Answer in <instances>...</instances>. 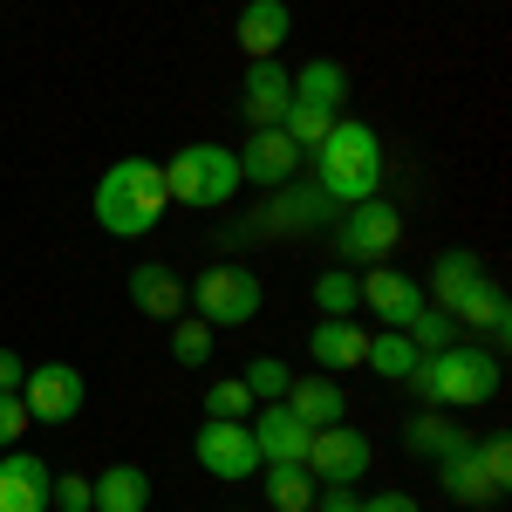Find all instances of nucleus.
I'll list each match as a JSON object with an SVG mask.
<instances>
[{"label":"nucleus","mask_w":512,"mask_h":512,"mask_svg":"<svg viewBox=\"0 0 512 512\" xmlns=\"http://www.w3.org/2000/svg\"><path fill=\"white\" fill-rule=\"evenodd\" d=\"M171 212V192H164V164L151 158H117L103 178H96V226L110 239H144Z\"/></svg>","instance_id":"nucleus-1"},{"label":"nucleus","mask_w":512,"mask_h":512,"mask_svg":"<svg viewBox=\"0 0 512 512\" xmlns=\"http://www.w3.org/2000/svg\"><path fill=\"white\" fill-rule=\"evenodd\" d=\"M315 192L328 205H362L383 192V137L369 123H342L315 144Z\"/></svg>","instance_id":"nucleus-2"},{"label":"nucleus","mask_w":512,"mask_h":512,"mask_svg":"<svg viewBox=\"0 0 512 512\" xmlns=\"http://www.w3.org/2000/svg\"><path fill=\"white\" fill-rule=\"evenodd\" d=\"M410 383H417V396H424V403H437V410H472V403H492V396H499L506 369H499V355H492V349L451 342V349L417 355Z\"/></svg>","instance_id":"nucleus-3"},{"label":"nucleus","mask_w":512,"mask_h":512,"mask_svg":"<svg viewBox=\"0 0 512 512\" xmlns=\"http://www.w3.org/2000/svg\"><path fill=\"white\" fill-rule=\"evenodd\" d=\"M246 178H239V151L226 144H185L178 158L164 164V192L171 205H226Z\"/></svg>","instance_id":"nucleus-4"},{"label":"nucleus","mask_w":512,"mask_h":512,"mask_svg":"<svg viewBox=\"0 0 512 512\" xmlns=\"http://www.w3.org/2000/svg\"><path fill=\"white\" fill-rule=\"evenodd\" d=\"M260 274L253 267H233V260H219V267H205L198 274V321L205 328H246V321L260 315Z\"/></svg>","instance_id":"nucleus-5"},{"label":"nucleus","mask_w":512,"mask_h":512,"mask_svg":"<svg viewBox=\"0 0 512 512\" xmlns=\"http://www.w3.org/2000/svg\"><path fill=\"white\" fill-rule=\"evenodd\" d=\"M21 403L35 424H76L82 403H89V383H82L76 362H28L21 376Z\"/></svg>","instance_id":"nucleus-6"},{"label":"nucleus","mask_w":512,"mask_h":512,"mask_svg":"<svg viewBox=\"0 0 512 512\" xmlns=\"http://www.w3.org/2000/svg\"><path fill=\"white\" fill-rule=\"evenodd\" d=\"M396 239H403V212L383 205V198H362V205H342V226H335V253L342 260H390Z\"/></svg>","instance_id":"nucleus-7"},{"label":"nucleus","mask_w":512,"mask_h":512,"mask_svg":"<svg viewBox=\"0 0 512 512\" xmlns=\"http://www.w3.org/2000/svg\"><path fill=\"white\" fill-rule=\"evenodd\" d=\"M369 437L349 431V424H321V431H308V472H315V485H355V478L369 472Z\"/></svg>","instance_id":"nucleus-8"},{"label":"nucleus","mask_w":512,"mask_h":512,"mask_svg":"<svg viewBox=\"0 0 512 512\" xmlns=\"http://www.w3.org/2000/svg\"><path fill=\"white\" fill-rule=\"evenodd\" d=\"M198 465H205L212 478H253V472H260V444H253V424L205 417V424H198Z\"/></svg>","instance_id":"nucleus-9"},{"label":"nucleus","mask_w":512,"mask_h":512,"mask_svg":"<svg viewBox=\"0 0 512 512\" xmlns=\"http://www.w3.org/2000/svg\"><path fill=\"white\" fill-rule=\"evenodd\" d=\"M287 103H294V82L280 62H246V82H239V117L246 130H274L287 117Z\"/></svg>","instance_id":"nucleus-10"},{"label":"nucleus","mask_w":512,"mask_h":512,"mask_svg":"<svg viewBox=\"0 0 512 512\" xmlns=\"http://www.w3.org/2000/svg\"><path fill=\"white\" fill-rule=\"evenodd\" d=\"M355 280H362V301L383 315V328H410L417 308H431V301H424V287L403 274V267H369V274H355Z\"/></svg>","instance_id":"nucleus-11"},{"label":"nucleus","mask_w":512,"mask_h":512,"mask_svg":"<svg viewBox=\"0 0 512 512\" xmlns=\"http://www.w3.org/2000/svg\"><path fill=\"white\" fill-rule=\"evenodd\" d=\"M55 472L35 451H0V512H48Z\"/></svg>","instance_id":"nucleus-12"},{"label":"nucleus","mask_w":512,"mask_h":512,"mask_svg":"<svg viewBox=\"0 0 512 512\" xmlns=\"http://www.w3.org/2000/svg\"><path fill=\"white\" fill-rule=\"evenodd\" d=\"M233 35L246 48V62H274L280 48H287V35H294V7L287 0H246Z\"/></svg>","instance_id":"nucleus-13"},{"label":"nucleus","mask_w":512,"mask_h":512,"mask_svg":"<svg viewBox=\"0 0 512 512\" xmlns=\"http://www.w3.org/2000/svg\"><path fill=\"white\" fill-rule=\"evenodd\" d=\"M246 424H253V444H260V465H301L308 458V424L287 403H260Z\"/></svg>","instance_id":"nucleus-14"},{"label":"nucleus","mask_w":512,"mask_h":512,"mask_svg":"<svg viewBox=\"0 0 512 512\" xmlns=\"http://www.w3.org/2000/svg\"><path fill=\"white\" fill-rule=\"evenodd\" d=\"M301 158H308V151H294V137L274 123V130H253V137H246L239 178H253V185H287V178L301 171Z\"/></svg>","instance_id":"nucleus-15"},{"label":"nucleus","mask_w":512,"mask_h":512,"mask_svg":"<svg viewBox=\"0 0 512 512\" xmlns=\"http://www.w3.org/2000/svg\"><path fill=\"white\" fill-rule=\"evenodd\" d=\"M451 321H458V328H485L492 342H506V335H512V301H506V287H499L492 274L472 280V287L451 301Z\"/></svg>","instance_id":"nucleus-16"},{"label":"nucleus","mask_w":512,"mask_h":512,"mask_svg":"<svg viewBox=\"0 0 512 512\" xmlns=\"http://www.w3.org/2000/svg\"><path fill=\"white\" fill-rule=\"evenodd\" d=\"M130 301H137L144 321H178L185 315V280L171 274L164 260H144V267L130 274Z\"/></svg>","instance_id":"nucleus-17"},{"label":"nucleus","mask_w":512,"mask_h":512,"mask_svg":"<svg viewBox=\"0 0 512 512\" xmlns=\"http://www.w3.org/2000/svg\"><path fill=\"white\" fill-rule=\"evenodd\" d=\"M308 431H321V424H342V410H349V396H342V383L335 376H294L287 383V396H280Z\"/></svg>","instance_id":"nucleus-18"},{"label":"nucleus","mask_w":512,"mask_h":512,"mask_svg":"<svg viewBox=\"0 0 512 512\" xmlns=\"http://www.w3.org/2000/svg\"><path fill=\"white\" fill-rule=\"evenodd\" d=\"M362 349H369V335L349 315H321L315 335H308V355H315L321 369H362Z\"/></svg>","instance_id":"nucleus-19"},{"label":"nucleus","mask_w":512,"mask_h":512,"mask_svg":"<svg viewBox=\"0 0 512 512\" xmlns=\"http://www.w3.org/2000/svg\"><path fill=\"white\" fill-rule=\"evenodd\" d=\"M287 82H294V103H315V110H335V117H342V103H349V69L328 62V55H315L301 76H287Z\"/></svg>","instance_id":"nucleus-20"},{"label":"nucleus","mask_w":512,"mask_h":512,"mask_svg":"<svg viewBox=\"0 0 512 512\" xmlns=\"http://www.w3.org/2000/svg\"><path fill=\"white\" fill-rule=\"evenodd\" d=\"M437 478H444V499H451V506H492V499H499V492L485 485V472H478L472 444L451 451V458H437Z\"/></svg>","instance_id":"nucleus-21"},{"label":"nucleus","mask_w":512,"mask_h":512,"mask_svg":"<svg viewBox=\"0 0 512 512\" xmlns=\"http://www.w3.org/2000/svg\"><path fill=\"white\" fill-rule=\"evenodd\" d=\"M144 506H151L144 465H110V472H96V512H144Z\"/></svg>","instance_id":"nucleus-22"},{"label":"nucleus","mask_w":512,"mask_h":512,"mask_svg":"<svg viewBox=\"0 0 512 512\" xmlns=\"http://www.w3.org/2000/svg\"><path fill=\"white\" fill-rule=\"evenodd\" d=\"M472 280H485V260L478 253H465V246H451V253H437V267H431V294L424 301H437L444 315H451V301L472 287Z\"/></svg>","instance_id":"nucleus-23"},{"label":"nucleus","mask_w":512,"mask_h":512,"mask_svg":"<svg viewBox=\"0 0 512 512\" xmlns=\"http://www.w3.org/2000/svg\"><path fill=\"white\" fill-rule=\"evenodd\" d=\"M403 444H410V451H424V458H451V451H465V444H472V431H465V424H451L444 410H424V417H410V424H403Z\"/></svg>","instance_id":"nucleus-24"},{"label":"nucleus","mask_w":512,"mask_h":512,"mask_svg":"<svg viewBox=\"0 0 512 512\" xmlns=\"http://www.w3.org/2000/svg\"><path fill=\"white\" fill-rule=\"evenodd\" d=\"M260 492L274 512H315V478L308 465H260Z\"/></svg>","instance_id":"nucleus-25"},{"label":"nucleus","mask_w":512,"mask_h":512,"mask_svg":"<svg viewBox=\"0 0 512 512\" xmlns=\"http://www.w3.org/2000/svg\"><path fill=\"white\" fill-rule=\"evenodd\" d=\"M362 362H369L383 383H410V369H417V342H410L403 328H383V335H369Z\"/></svg>","instance_id":"nucleus-26"},{"label":"nucleus","mask_w":512,"mask_h":512,"mask_svg":"<svg viewBox=\"0 0 512 512\" xmlns=\"http://www.w3.org/2000/svg\"><path fill=\"white\" fill-rule=\"evenodd\" d=\"M212 335H219V328H205L198 315H178L171 321V362H178V369H205V362H212Z\"/></svg>","instance_id":"nucleus-27"},{"label":"nucleus","mask_w":512,"mask_h":512,"mask_svg":"<svg viewBox=\"0 0 512 512\" xmlns=\"http://www.w3.org/2000/svg\"><path fill=\"white\" fill-rule=\"evenodd\" d=\"M315 308L321 315H355V308H362V280H355L349 267H328V274L315 280Z\"/></svg>","instance_id":"nucleus-28"},{"label":"nucleus","mask_w":512,"mask_h":512,"mask_svg":"<svg viewBox=\"0 0 512 512\" xmlns=\"http://www.w3.org/2000/svg\"><path fill=\"white\" fill-rule=\"evenodd\" d=\"M239 383L253 390V403H280V396H287V383H294V369H287L280 355H253Z\"/></svg>","instance_id":"nucleus-29"},{"label":"nucleus","mask_w":512,"mask_h":512,"mask_svg":"<svg viewBox=\"0 0 512 512\" xmlns=\"http://www.w3.org/2000/svg\"><path fill=\"white\" fill-rule=\"evenodd\" d=\"M280 130L294 137V151H315L321 137L335 130V110H315V103H287V117H280Z\"/></svg>","instance_id":"nucleus-30"},{"label":"nucleus","mask_w":512,"mask_h":512,"mask_svg":"<svg viewBox=\"0 0 512 512\" xmlns=\"http://www.w3.org/2000/svg\"><path fill=\"white\" fill-rule=\"evenodd\" d=\"M260 403H253V390L239 383V376H226V383H212L205 390V417H226V424H246Z\"/></svg>","instance_id":"nucleus-31"},{"label":"nucleus","mask_w":512,"mask_h":512,"mask_svg":"<svg viewBox=\"0 0 512 512\" xmlns=\"http://www.w3.org/2000/svg\"><path fill=\"white\" fill-rule=\"evenodd\" d=\"M403 335L417 342V355H431V349H451V342H458V321L444 315V308H417V321H410Z\"/></svg>","instance_id":"nucleus-32"},{"label":"nucleus","mask_w":512,"mask_h":512,"mask_svg":"<svg viewBox=\"0 0 512 512\" xmlns=\"http://www.w3.org/2000/svg\"><path fill=\"white\" fill-rule=\"evenodd\" d=\"M472 451H478L485 485H492V492H506V485H512V444H506V431H492L485 444H472Z\"/></svg>","instance_id":"nucleus-33"},{"label":"nucleus","mask_w":512,"mask_h":512,"mask_svg":"<svg viewBox=\"0 0 512 512\" xmlns=\"http://www.w3.org/2000/svg\"><path fill=\"white\" fill-rule=\"evenodd\" d=\"M48 506H62V512H96V478H89V472H69V478H55V492H48Z\"/></svg>","instance_id":"nucleus-34"},{"label":"nucleus","mask_w":512,"mask_h":512,"mask_svg":"<svg viewBox=\"0 0 512 512\" xmlns=\"http://www.w3.org/2000/svg\"><path fill=\"white\" fill-rule=\"evenodd\" d=\"M35 417H28V403H21V390H0V451H14V437L28 431Z\"/></svg>","instance_id":"nucleus-35"},{"label":"nucleus","mask_w":512,"mask_h":512,"mask_svg":"<svg viewBox=\"0 0 512 512\" xmlns=\"http://www.w3.org/2000/svg\"><path fill=\"white\" fill-rule=\"evenodd\" d=\"M362 512H424L410 492H376V499H362Z\"/></svg>","instance_id":"nucleus-36"},{"label":"nucleus","mask_w":512,"mask_h":512,"mask_svg":"<svg viewBox=\"0 0 512 512\" xmlns=\"http://www.w3.org/2000/svg\"><path fill=\"white\" fill-rule=\"evenodd\" d=\"M315 512H362V506H355L349 485H328V492H315Z\"/></svg>","instance_id":"nucleus-37"},{"label":"nucleus","mask_w":512,"mask_h":512,"mask_svg":"<svg viewBox=\"0 0 512 512\" xmlns=\"http://www.w3.org/2000/svg\"><path fill=\"white\" fill-rule=\"evenodd\" d=\"M21 376H28V362L14 349H0V390H21Z\"/></svg>","instance_id":"nucleus-38"}]
</instances>
